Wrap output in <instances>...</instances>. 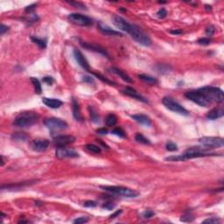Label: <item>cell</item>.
Instances as JSON below:
<instances>
[{"instance_id":"cell-1","label":"cell","mask_w":224,"mask_h":224,"mask_svg":"<svg viewBox=\"0 0 224 224\" xmlns=\"http://www.w3.org/2000/svg\"><path fill=\"white\" fill-rule=\"evenodd\" d=\"M112 23L116 27L124 32L129 33L131 37L138 44L144 46H151L152 42L150 37L142 30L141 28L134 24L129 23L127 20L118 15H115L112 17Z\"/></svg>"},{"instance_id":"cell-2","label":"cell","mask_w":224,"mask_h":224,"mask_svg":"<svg viewBox=\"0 0 224 224\" xmlns=\"http://www.w3.org/2000/svg\"><path fill=\"white\" fill-rule=\"evenodd\" d=\"M39 115L32 112V111H24L18 114L16 118L14 119L13 125L20 128H26L31 127L32 125L38 123L39 121Z\"/></svg>"},{"instance_id":"cell-3","label":"cell","mask_w":224,"mask_h":224,"mask_svg":"<svg viewBox=\"0 0 224 224\" xmlns=\"http://www.w3.org/2000/svg\"><path fill=\"white\" fill-rule=\"evenodd\" d=\"M209 149L204 146H193L187 149L185 152L180 155L181 161L187 160L195 159V158H202V157H211V156H218L216 152H210Z\"/></svg>"},{"instance_id":"cell-4","label":"cell","mask_w":224,"mask_h":224,"mask_svg":"<svg viewBox=\"0 0 224 224\" xmlns=\"http://www.w3.org/2000/svg\"><path fill=\"white\" fill-rule=\"evenodd\" d=\"M197 90L204 96V98L209 103L213 102H222L224 101L223 91L219 88L206 86V87L200 88Z\"/></svg>"},{"instance_id":"cell-5","label":"cell","mask_w":224,"mask_h":224,"mask_svg":"<svg viewBox=\"0 0 224 224\" xmlns=\"http://www.w3.org/2000/svg\"><path fill=\"white\" fill-rule=\"evenodd\" d=\"M100 188L106 192L111 193L113 194H117L120 196L126 197V198H137L139 196V193L131 188L118 187V186H101Z\"/></svg>"},{"instance_id":"cell-6","label":"cell","mask_w":224,"mask_h":224,"mask_svg":"<svg viewBox=\"0 0 224 224\" xmlns=\"http://www.w3.org/2000/svg\"><path fill=\"white\" fill-rule=\"evenodd\" d=\"M162 102L166 109H168L173 112L178 113L182 116H188L189 112L186 110L182 105H180L177 101L174 100L172 97L170 96H165L162 100Z\"/></svg>"},{"instance_id":"cell-7","label":"cell","mask_w":224,"mask_h":224,"mask_svg":"<svg viewBox=\"0 0 224 224\" xmlns=\"http://www.w3.org/2000/svg\"><path fill=\"white\" fill-rule=\"evenodd\" d=\"M44 124L46 128L49 129L52 131H62L69 127L66 121L60 118H56V117H49V118L45 119Z\"/></svg>"},{"instance_id":"cell-8","label":"cell","mask_w":224,"mask_h":224,"mask_svg":"<svg viewBox=\"0 0 224 224\" xmlns=\"http://www.w3.org/2000/svg\"><path fill=\"white\" fill-rule=\"evenodd\" d=\"M199 142L202 146L207 147L208 149L220 148L224 145V139L220 137H203L199 139Z\"/></svg>"},{"instance_id":"cell-9","label":"cell","mask_w":224,"mask_h":224,"mask_svg":"<svg viewBox=\"0 0 224 224\" xmlns=\"http://www.w3.org/2000/svg\"><path fill=\"white\" fill-rule=\"evenodd\" d=\"M68 18L69 19V21H71L72 23L75 24L77 26H89L93 24L92 18L88 17L86 15L76 13V12L69 14Z\"/></svg>"},{"instance_id":"cell-10","label":"cell","mask_w":224,"mask_h":224,"mask_svg":"<svg viewBox=\"0 0 224 224\" xmlns=\"http://www.w3.org/2000/svg\"><path fill=\"white\" fill-rule=\"evenodd\" d=\"M185 96L190 101L193 102L201 107H207L209 105V102L204 98V96L201 95L198 90H189L185 93Z\"/></svg>"},{"instance_id":"cell-11","label":"cell","mask_w":224,"mask_h":224,"mask_svg":"<svg viewBox=\"0 0 224 224\" xmlns=\"http://www.w3.org/2000/svg\"><path fill=\"white\" fill-rule=\"evenodd\" d=\"M75 141V137L72 135H60L54 137V145L56 148L66 147Z\"/></svg>"},{"instance_id":"cell-12","label":"cell","mask_w":224,"mask_h":224,"mask_svg":"<svg viewBox=\"0 0 224 224\" xmlns=\"http://www.w3.org/2000/svg\"><path fill=\"white\" fill-rule=\"evenodd\" d=\"M55 156L58 159H67V158H78L79 153L73 149H69L66 147H58L55 150Z\"/></svg>"},{"instance_id":"cell-13","label":"cell","mask_w":224,"mask_h":224,"mask_svg":"<svg viewBox=\"0 0 224 224\" xmlns=\"http://www.w3.org/2000/svg\"><path fill=\"white\" fill-rule=\"evenodd\" d=\"M49 141L47 139H35L31 142L30 146L33 151L37 152H43L47 150L49 146Z\"/></svg>"},{"instance_id":"cell-14","label":"cell","mask_w":224,"mask_h":224,"mask_svg":"<svg viewBox=\"0 0 224 224\" xmlns=\"http://www.w3.org/2000/svg\"><path fill=\"white\" fill-rule=\"evenodd\" d=\"M74 59L77 61L78 64L80 65L84 70H86L88 72H91L89 64H88V62L86 58L83 56V53H82L81 51L77 49V48H75V49L74 50Z\"/></svg>"},{"instance_id":"cell-15","label":"cell","mask_w":224,"mask_h":224,"mask_svg":"<svg viewBox=\"0 0 224 224\" xmlns=\"http://www.w3.org/2000/svg\"><path fill=\"white\" fill-rule=\"evenodd\" d=\"M123 93H124V95H126V96H131V97H132L134 99H137V101H140V102H145V103L148 102V100H147L145 97H144L143 96H141V95H140L136 89H134L132 88L126 87L124 90H123Z\"/></svg>"},{"instance_id":"cell-16","label":"cell","mask_w":224,"mask_h":224,"mask_svg":"<svg viewBox=\"0 0 224 224\" xmlns=\"http://www.w3.org/2000/svg\"><path fill=\"white\" fill-rule=\"evenodd\" d=\"M98 29H99L103 34L108 35V36H122V33H121V32H117V31H115L112 28L110 27L109 26H107L106 24H103L102 22H101V21L100 22H98Z\"/></svg>"},{"instance_id":"cell-17","label":"cell","mask_w":224,"mask_h":224,"mask_svg":"<svg viewBox=\"0 0 224 224\" xmlns=\"http://www.w3.org/2000/svg\"><path fill=\"white\" fill-rule=\"evenodd\" d=\"M81 45L86 48L88 50H91L96 52V53H98V54H101L102 55H105L106 57H109V55L108 53L106 52V50L102 47L100 46H97V45H95V44H91V43H88V42H81Z\"/></svg>"},{"instance_id":"cell-18","label":"cell","mask_w":224,"mask_h":224,"mask_svg":"<svg viewBox=\"0 0 224 224\" xmlns=\"http://www.w3.org/2000/svg\"><path fill=\"white\" fill-rule=\"evenodd\" d=\"M34 181H25V182H18L16 184H8V185H2L1 189L2 190H17V189H22L27 186L32 185Z\"/></svg>"},{"instance_id":"cell-19","label":"cell","mask_w":224,"mask_h":224,"mask_svg":"<svg viewBox=\"0 0 224 224\" xmlns=\"http://www.w3.org/2000/svg\"><path fill=\"white\" fill-rule=\"evenodd\" d=\"M72 110H73V116L74 118L75 119L76 121L79 122H83V117L81 113V108L79 105V102L75 98H72Z\"/></svg>"},{"instance_id":"cell-20","label":"cell","mask_w":224,"mask_h":224,"mask_svg":"<svg viewBox=\"0 0 224 224\" xmlns=\"http://www.w3.org/2000/svg\"><path fill=\"white\" fill-rule=\"evenodd\" d=\"M43 103L49 107L51 109H58L60 106L63 104V102L59 99H54V98H47V97H43L42 98Z\"/></svg>"},{"instance_id":"cell-21","label":"cell","mask_w":224,"mask_h":224,"mask_svg":"<svg viewBox=\"0 0 224 224\" xmlns=\"http://www.w3.org/2000/svg\"><path fill=\"white\" fill-rule=\"evenodd\" d=\"M136 122H137L138 124H143V125H145V126H151V118L145 114H136L132 115L131 116Z\"/></svg>"},{"instance_id":"cell-22","label":"cell","mask_w":224,"mask_h":224,"mask_svg":"<svg viewBox=\"0 0 224 224\" xmlns=\"http://www.w3.org/2000/svg\"><path fill=\"white\" fill-rule=\"evenodd\" d=\"M224 116V110L223 108H215L213 110H211L207 114V117L209 120H215L220 117H222Z\"/></svg>"},{"instance_id":"cell-23","label":"cell","mask_w":224,"mask_h":224,"mask_svg":"<svg viewBox=\"0 0 224 224\" xmlns=\"http://www.w3.org/2000/svg\"><path fill=\"white\" fill-rule=\"evenodd\" d=\"M110 70H111V72H113V73L119 75V77L122 78L124 82H126V83H132V80H131V78L127 74L124 73L123 70L117 69V68H111V69H110Z\"/></svg>"},{"instance_id":"cell-24","label":"cell","mask_w":224,"mask_h":224,"mask_svg":"<svg viewBox=\"0 0 224 224\" xmlns=\"http://www.w3.org/2000/svg\"><path fill=\"white\" fill-rule=\"evenodd\" d=\"M138 78H139L141 81H143V82L149 83V84H157V83H159V81H158L155 77L151 76V75H148V74H139Z\"/></svg>"},{"instance_id":"cell-25","label":"cell","mask_w":224,"mask_h":224,"mask_svg":"<svg viewBox=\"0 0 224 224\" xmlns=\"http://www.w3.org/2000/svg\"><path fill=\"white\" fill-rule=\"evenodd\" d=\"M12 138L15 141H22L25 142L28 140L29 136L25 132H15L12 135Z\"/></svg>"},{"instance_id":"cell-26","label":"cell","mask_w":224,"mask_h":224,"mask_svg":"<svg viewBox=\"0 0 224 224\" xmlns=\"http://www.w3.org/2000/svg\"><path fill=\"white\" fill-rule=\"evenodd\" d=\"M31 81H32V84H33V87H34V90H35V93L40 95L41 94L42 92V87H41V82L35 77H31Z\"/></svg>"},{"instance_id":"cell-27","label":"cell","mask_w":224,"mask_h":224,"mask_svg":"<svg viewBox=\"0 0 224 224\" xmlns=\"http://www.w3.org/2000/svg\"><path fill=\"white\" fill-rule=\"evenodd\" d=\"M193 220H194V215H193V213L190 210L186 211L185 214L180 218V221L184 222H191Z\"/></svg>"},{"instance_id":"cell-28","label":"cell","mask_w":224,"mask_h":224,"mask_svg":"<svg viewBox=\"0 0 224 224\" xmlns=\"http://www.w3.org/2000/svg\"><path fill=\"white\" fill-rule=\"evenodd\" d=\"M106 124H107V126H114L115 124L117 123V116L114 114H109L107 116V117H106Z\"/></svg>"},{"instance_id":"cell-29","label":"cell","mask_w":224,"mask_h":224,"mask_svg":"<svg viewBox=\"0 0 224 224\" xmlns=\"http://www.w3.org/2000/svg\"><path fill=\"white\" fill-rule=\"evenodd\" d=\"M31 40L33 43L37 44L39 47H41L42 49L46 47V40H43L41 38H38V37H31Z\"/></svg>"},{"instance_id":"cell-30","label":"cell","mask_w":224,"mask_h":224,"mask_svg":"<svg viewBox=\"0 0 224 224\" xmlns=\"http://www.w3.org/2000/svg\"><path fill=\"white\" fill-rule=\"evenodd\" d=\"M135 140H136L137 143H140V144H143V145H151L150 140L145 137L144 135L140 134V133L136 134V136H135Z\"/></svg>"},{"instance_id":"cell-31","label":"cell","mask_w":224,"mask_h":224,"mask_svg":"<svg viewBox=\"0 0 224 224\" xmlns=\"http://www.w3.org/2000/svg\"><path fill=\"white\" fill-rule=\"evenodd\" d=\"M88 110H89V114H90V118L93 123H98L99 122V115L97 114V112L93 107H88Z\"/></svg>"},{"instance_id":"cell-32","label":"cell","mask_w":224,"mask_h":224,"mask_svg":"<svg viewBox=\"0 0 224 224\" xmlns=\"http://www.w3.org/2000/svg\"><path fill=\"white\" fill-rule=\"evenodd\" d=\"M112 134H114L116 136H117L119 137H123V138H125L126 137V133L124 131V130L122 128H119V127H117L112 130Z\"/></svg>"},{"instance_id":"cell-33","label":"cell","mask_w":224,"mask_h":224,"mask_svg":"<svg viewBox=\"0 0 224 224\" xmlns=\"http://www.w3.org/2000/svg\"><path fill=\"white\" fill-rule=\"evenodd\" d=\"M86 148L88 151L94 152V153H101V151H102L100 146H97V145H93V144H88L86 145Z\"/></svg>"},{"instance_id":"cell-34","label":"cell","mask_w":224,"mask_h":224,"mask_svg":"<svg viewBox=\"0 0 224 224\" xmlns=\"http://www.w3.org/2000/svg\"><path fill=\"white\" fill-rule=\"evenodd\" d=\"M67 2L69 3V5H73L74 7H76V8H79V9L82 10H87L85 5L83 4V3H81V2H76V1H67Z\"/></svg>"},{"instance_id":"cell-35","label":"cell","mask_w":224,"mask_h":224,"mask_svg":"<svg viewBox=\"0 0 224 224\" xmlns=\"http://www.w3.org/2000/svg\"><path fill=\"white\" fill-rule=\"evenodd\" d=\"M95 75H96V77L98 78V79H100L102 82H103V83H105L106 84H110V85H115V83H113L112 81H110L109 79H107L105 78L103 75H102L101 74H97V73H93Z\"/></svg>"},{"instance_id":"cell-36","label":"cell","mask_w":224,"mask_h":224,"mask_svg":"<svg viewBox=\"0 0 224 224\" xmlns=\"http://www.w3.org/2000/svg\"><path fill=\"white\" fill-rule=\"evenodd\" d=\"M165 148L166 150L169 151H178V146L176 144H174L173 142H168L166 145H165Z\"/></svg>"},{"instance_id":"cell-37","label":"cell","mask_w":224,"mask_h":224,"mask_svg":"<svg viewBox=\"0 0 224 224\" xmlns=\"http://www.w3.org/2000/svg\"><path fill=\"white\" fill-rule=\"evenodd\" d=\"M222 220L220 218H217V217H211V218H207V219L204 220L202 222V223H214V224H218L221 222Z\"/></svg>"},{"instance_id":"cell-38","label":"cell","mask_w":224,"mask_h":224,"mask_svg":"<svg viewBox=\"0 0 224 224\" xmlns=\"http://www.w3.org/2000/svg\"><path fill=\"white\" fill-rule=\"evenodd\" d=\"M211 42V39L210 38H201L197 41V43L199 45H201V46H207L208 44H210Z\"/></svg>"},{"instance_id":"cell-39","label":"cell","mask_w":224,"mask_h":224,"mask_svg":"<svg viewBox=\"0 0 224 224\" xmlns=\"http://www.w3.org/2000/svg\"><path fill=\"white\" fill-rule=\"evenodd\" d=\"M155 215V213L152 210H145L142 214V217L144 219H150L151 217H153Z\"/></svg>"},{"instance_id":"cell-40","label":"cell","mask_w":224,"mask_h":224,"mask_svg":"<svg viewBox=\"0 0 224 224\" xmlns=\"http://www.w3.org/2000/svg\"><path fill=\"white\" fill-rule=\"evenodd\" d=\"M89 221V219L88 217H85V216H82V217H79L77 219L74 220L73 222L74 223H77V224H82V223H86Z\"/></svg>"},{"instance_id":"cell-41","label":"cell","mask_w":224,"mask_h":224,"mask_svg":"<svg viewBox=\"0 0 224 224\" xmlns=\"http://www.w3.org/2000/svg\"><path fill=\"white\" fill-rule=\"evenodd\" d=\"M158 70H160L159 72L160 73H167L169 71V67L167 65L164 64H160L158 65Z\"/></svg>"},{"instance_id":"cell-42","label":"cell","mask_w":224,"mask_h":224,"mask_svg":"<svg viewBox=\"0 0 224 224\" xmlns=\"http://www.w3.org/2000/svg\"><path fill=\"white\" fill-rule=\"evenodd\" d=\"M214 33H215V26H207L206 28V34L208 36V38L211 36H213L214 35Z\"/></svg>"},{"instance_id":"cell-43","label":"cell","mask_w":224,"mask_h":224,"mask_svg":"<svg viewBox=\"0 0 224 224\" xmlns=\"http://www.w3.org/2000/svg\"><path fill=\"white\" fill-rule=\"evenodd\" d=\"M157 16H158V18H165V17L167 16V12L165 11V8H161V9L157 12Z\"/></svg>"},{"instance_id":"cell-44","label":"cell","mask_w":224,"mask_h":224,"mask_svg":"<svg viewBox=\"0 0 224 224\" xmlns=\"http://www.w3.org/2000/svg\"><path fill=\"white\" fill-rule=\"evenodd\" d=\"M102 208H105V209H108V210H112L115 207V204L113 202H111V201H109V202H105V203L102 206Z\"/></svg>"},{"instance_id":"cell-45","label":"cell","mask_w":224,"mask_h":224,"mask_svg":"<svg viewBox=\"0 0 224 224\" xmlns=\"http://www.w3.org/2000/svg\"><path fill=\"white\" fill-rule=\"evenodd\" d=\"M83 81L84 83H89V84H95V80H94V78L91 77V76H89V75H84L83 76Z\"/></svg>"},{"instance_id":"cell-46","label":"cell","mask_w":224,"mask_h":224,"mask_svg":"<svg viewBox=\"0 0 224 224\" xmlns=\"http://www.w3.org/2000/svg\"><path fill=\"white\" fill-rule=\"evenodd\" d=\"M43 82L46 83L47 85H52L53 83H55V79L52 76H45L43 78Z\"/></svg>"},{"instance_id":"cell-47","label":"cell","mask_w":224,"mask_h":224,"mask_svg":"<svg viewBox=\"0 0 224 224\" xmlns=\"http://www.w3.org/2000/svg\"><path fill=\"white\" fill-rule=\"evenodd\" d=\"M36 6H37V4H32V5H28V6H26V7L25 8V12H28V13H32V12L35 10Z\"/></svg>"},{"instance_id":"cell-48","label":"cell","mask_w":224,"mask_h":224,"mask_svg":"<svg viewBox=\"0 0 224 224\" xmlns=\"http://www.w3.org/2000/svg\"><path fill=\"white\" fill-rule=\"evenodd\" d=\"M96 202L94 201H87L84 202V204H83V206L84 207H96Z\"/></svg>"},{"instance_id":"cell-49","label":"cell","mask_w":224,"mask_h":224,"mask_svg":"<svg viewBox=\"0 0 224 224\" xmlns=\"http://www.w3.org/2000/svg\"><path fill=\"white\" fill-rule=\"evenodd\" d=\"M9 30H10L9 26H5L4 24H2L1 26H0V34H1V35H4L5 32H7Z\"/></svg>"},{"instance_id":"cell-50","label":"cell","mask_w":224,"mask_h":224,"mask_svg":"<svg viewBox=\"0 0 224 224\" xmlns=\"http://www.w3.org/2000/svg\"><path fill=\"white\" fill-rule=\"evenodd\" d=\"M109 132V131H108V129L106 128H100V129H97L96 130V133L97 134H99V135H102V136H104V135H107Z\"/></svg>"},{"instance_id":"cell-51","label":"cell","mask_w":224,"mask_h":224,"mask_svg":"<svg viewBox=\"0 0 224 224\" xmlns=\"http://www.w3.org/2000/svg\"><path fill=\"white\" fill-rule=\"evenodd\" d=\"M123 213V210L122 209H119V210H117L116 212H114L112 215H110V220H113L115 219V218H117V217H118L119 215H121Z\"/></svg>"},{"instance_id":"cell-52","label":"cell","mask_w":224,"mask_h":224,"mask_svg":"<svg viewBox=\"0 0 224 224\" xmlns=\"http://www.w3.org/2000/svg\"><path fill=\"white\" fill-rule=\"evenodd\" d=\"M183 32L182 30H180V29H177V30H171L170 31V33H172V34H174V35H179V34H181Z\"/></svg>"},{"instance_id":"cell-53","label":"cell","mask_w":224,"mask_h":224,"mask_svg":"<svg viewBox=\"0 0 224 224\" xmlns=\"http://www.w3.org/2000/svg\"><path fill=\"white\" fill-rule=\"evenodd\" d=\"M36 205H38V206H41L42 202L41 201H36Z\"/></svg>"},{"instance_id":"cell-54","label":"cell","mask_w":224,"mask_h":224,"mask_svg":"<svg viewBox=\"0 0 224 224\" xmlns=\"http://www.w3.org/2000/svg\"><path fill=\"white\" fill-rule=\"evenodd\" d=\"M206 9L207 10H211V6H209V5H206Z\"/></svg>"}]
</instances>
